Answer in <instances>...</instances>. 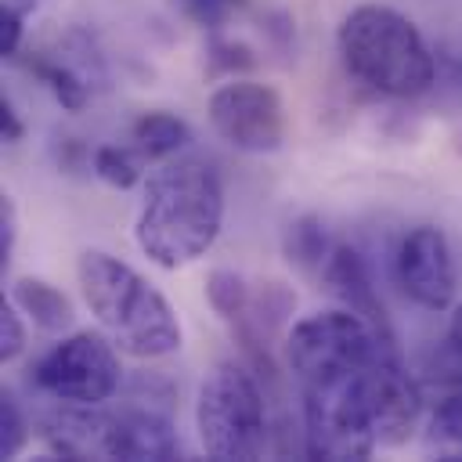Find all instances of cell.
Masks as SVG:
<instances>
[{
  "instance_id": "obj_22",
  "label": "cell",
  "mask_w": 462,
  "mask_h": 462,
  "mask_svg": "<svg viewBox=\"0 0 462 462\" xmlns=\"http://www.w3.org/2000/svg\"><path fill=\"white\" fill-rule=\"evenodd\" d=\"M180 4V11L191 18V22H199V25H206V29H217L227 14H231V7L238 4V0H177Z\"/></svg>"
},
{
  "instance_id": "obj_16",
  "label": "cell",
  "mask_w": 462,
  "mask_h": 462,
  "mask_svg": "<svg viewBox=\"0 0 462 462\" xmlns=\"http://www.w3.org/2000/svg\"><path fill=\"white\" fill-rule=\"evenodd\" d=\"M426 444L444 462H462V386L444 393L426 422Z\"/></svg>"
},
{
  "instance_id": "obj_10",
  "label": "cell",
  "mask_w": 462,
  "mask_h": 462,
  "mask_svg": "<svg viewBox=\"0 0 462 462\" xmlns=\"http://www.w3.org/2000/svg\"><path fill=\"white\" fill-rule=\"evenodd\" d=\"M325 285L332 289V296L350 307L354 314H361L372 328H379L383 336H393L390 328V318H386V307L375 292V282H372V271H368V260L354 249V245H336L325 271H321Z\"/></svg>"
},
{
  "instance_id": "obj_19",
  "label": "cell",
  "mask_w": 462,
  "mask_h": 462,
  "mask_svg": "<svg viewBox=\"0 0 462 462\" xmlns=\"http://www.w3.org/2000/svg\"><path fill=\"white\" fill-rule=\"evenodd\" d=\"M25 314L14 307V300H7L0 307V361H14L25 350Z\"/></svg>"
},
{
  "instance_id": "obj_27",
  "label": "cell",
  "mask_w": 462,
  "mask_h": 462,
  "mask_svg": "<svg viewBox=\"0 0 462 462\" xmlns=\"http://www.w3.org/2000/svg\"><path fill=\"white\" fill-rule=\"evenodd\" d=\"M4 4H18V7H25V11H29V7H32V4H40V0H4Z\"/></svg>"
},
{
  "instance_id": "obj_5",
  "label": "cell",
  "mask_w": 462,
  "mask_h": 462,
  "mask_svg": "<svg viewBox=\"0 0 462 462\" xmlns=\"http://www.w3.org/2000/svg\"><path fill=\"white\" fill-rule=\"evenodd\" d=\"M195 433L217 462H253L267 451V404L245 365L220 361L206 372L195 397Z\"/></svg>"
},
{
  "instance_id": "obj_11",
  "label": "cell",
  "mask_w": 462,
  "mask_h": 462,
  "mask_svg": "<svg viewBox=\"0 0 462 462\" xmlns=\"http://www.w3.org/2000/svg\"><path fill=\"white\" fill-rule=\"evenodd\" d=\"M72 51H58V54H36L25 61V69L54 94V101L65 108V112H79L90 94H94V79H101V69L97 61H83L76 65L69 58Z\"/></svg>"
},
{
  "instance_id": "obj_26",
  "label": "cell",
  "mask_w": 462,
  "mask_h": 462,
  "mask_svg": "<svg viewBox=\"0 0 462 462\" xmlns=\"http://www.w3.org/2000/svg\"><path fill=\"white\" fill-rule=\"evenodd\" d=\"M0 130H4V141H22V134H25V126H22V119H18V112H14V105H11V97H4L0 101Z\"/></svg>"
},
{
  "instance_id": "obj_15",
  "label": "cell",
  "mask_w": 462,
  "mask_h": 462,
  "mask_svg": "<svg viewBox=\"0 0 462 462\" xmlns=\"http://www.w3.org/2000/svg\"><path fill=\"white\" fill-rule=\"evenodd\" d=\"M206 303L213 307V314H217L220 321H227L231 328H238V325L249 318L253 289H249V282H245L238 271L217 267V271H209V278H206Z\"/></svg>"
},
{
  "instance_id": "obj_3",
  "label": "cell",
  "mask_w": 462,
  "mask_h": 462,
  "mask_svg": "<svg viewBox=\"0 0 462 462\" xmlns=\"http://www.w3.org/2000/svg\"><path fill=\"white\" fill-rule=\"evenodd\" d=\"M336 43L346 72L375 94L419 97L433 90L437 51L408 14L386 4H357L339 22Z\"/></svg>"
},
{
  "instance_id": "obj_14",
  "label": "cell",
  "mask_w": 462,
  "mask_h": 462,
  "mask_svg": "<svg viewBox=\"0 0 462 462\" xmlns=\"http://www.w3.org/2000/svg\"><path fill=\"white\" fill-rule=\"evenodd\" d=\"M282 249H285V260L300 271H325L328 256H332V238L325 231V224L318 217H296L289 227H285V238H282Z\"/></svg>"
},
{
  "instance_id": "obj_1",
  "label": "cell",
  "mask_w": 462,
  "mask_h": 462,
  "mask_svg": "<svg viewBox=\"0 0 462 462\" xmlns=\"http://www.w3.org/2000/svg\"><path fill=\"white\" fill-rule=\"evenodd\" d=\"M224 227L220 173L199 159H166L144 180L134 220L137 249L162 271L195 263L213 249Z\"/></svg>"
},
{
  "instance_id": "obj_4",
  "label": "cell",
  "mask_w": 462,
  "mask_h": 462,
  "mask_svg": "<svg viewBox=\"0 0 462 462\" xmlns=\"http://www.w3.org/2000/svg\"><path fill=\"white\" fill-rule=\"evenodd\" d=\"M393 350L397 346H386L372 361L343 365V368L300 379V390H303V451L310 458L354 462V458H368L383 444L379 440L375 372H379V361Z\"/></svg>"
},
{
  "instance_id": "obj_25",
  "label": "cell",
  "mask_w": 462,
  "mask_h": 462,
  "mask_svg": "<svg viewBox=\"0 0 462 462\" xmlns=\"http://www.w3.org/2000/svg\"><path fill=\"white\" fill-rule=\"evenodd\" d=\"M437 83L451 87V90L462 97V58H458V54H451V51H440V54H437V79H433V87H437Z\"/></svg>"
},
{
  "instance_id": "obj_6",
  "label": "cell",
  "mask_w": 462,
  "mask_h": 462,
  "mask_svg": "<svg viewBox=\"0 0 462 462\" xmlns=\"http://www.w3.org/2000/svg\"><path fill=\"white\" fill-rule=\"evenodd\" d=\"M116 350L119 346L101 332H72L32 365V386L61 404L97 408L112 401L123 383V365Z\"/></svg>"
},
{
  "instance_id": "obj_2",
  "label": "cell",
  "mask_w": 462,
  "mask_h": 462,
  "mask_svg": "<svg viewBox=\"0 0 462 462\" xmlns=\"http://www.w3.org/2000/svg\"><path fill=\"white\" fill-rule=\"evenodd\" d=\"M79 292L108 339L130 357H166L184 343L180 318L170 300L130 263L105 249L79 253Z\"/></svg>"
},
{
  "instance_id": "obj_12",
  "label": "cell",
  "mask_w": 462,
  "mask_h": 462,
  "mask_svg": "<svg viewBox=\"0 0 462 462\" xmlns=\"http://www.w3.org/2000/svg\"><path fill=\"white\" fill-rule=\"evenodd\" d=\"M130 144L148 159V162H166L173 159L180 148L191 144V126L166 112V108H155V112H141L130 126Z\"/></svg>"
},
{
  "instance_id": "obj_21",
  "label": "cell",
  "mask_w": 462,
  "mask_h": 462,
  "mask_svg": "<svg viewBox=\"0 0 462 462\" xmlns=\"http://www.w3.org/2000/svg\"><path fill=\"white\" fill-rule=\"evenodd\" d=\"M25 7L18 4H4V14H0V54L4 58H18L22 51V32H25Z\"/></svg>"
},
{
  "instance_id": "obj_7",
  "label": "cell",
  "mask_w": 462,
  "mask_h": 462,
  "mask_svg": "<svg viewBox=\"0 0 462 462\" xmlns=\"http://www.w3.org/2000/svg\"><path fill=\"white\" fill-rule=\"evenodd\" d=\"M206 116H209L213 134L224 144H231L235 152L271 155L285 144L289 119H285L282 94L260 79L231 76L227 83H220L209 94Z\"/></svg>"
},
{
  "instance_id": "obj_13",
  "label": "cell",
  "mask_w": 462,
  "mask_h": 462,
  "mask_svg": "<svg viewBox=\"0 0 462 462\" xmlns=\"http://www.w3.org/2000/svg\"><path fill=\"white\" fill-rule=\"evenodd\" d=\"M11 300L40 332H65L72 325L69 296L43 278H18L11 285Z\"/></svg>"
},
{
  "instance_id": "obj_23",
  "label": "cell",
  "mask_w": 462,
  "mask_h": 462,
  "mask_svg": "<svg viewBox=\"0 0 462 462\" xmlns=\"http://www.w3.org/2000/svg\"><path fill=\"white\" fill-rule=\"evenodd\" d=\"M14 238H18V209H14L11 195H4V199H0V263H4V267L11 263Z\"/></svg>"
},
{
  "instance_id": "obj_18",
  "label": "cell",
  "mask_w": 462,
  "mask_h": 462,
  "mask_svg": "<svg viewBox=\"0 0 462 462\" xmlns=\"http://www.w3.org/2000/svg\"><path fill=\"white\" fill-rule=\"evenodd\" d=\"M29 444V419L14 393L0 397V458H14Z\"/></svg>"
},
{
  "instance_id": "obj_9",
  "label": "cell",
  "mask_w": 462,
  "mask_h": 462,
  "mask_svg": "<svg viewBox=\"0 0 462 462\" xmlns=\"http://www.w3.org/2000/svg\"><path fill=\"white\" fill-rule=\"evenodd\" d=\"M101 455L123 462H170L180 458V437L162 408L130 404L101 419Z\"/></svg>"
},
{
  "instance_id": "obj_8",
  "label": "cell",
  "mask_w": 462,
  "mask_h": 462,
  "mask_svg": "<svg viewBox=\"0 0 462 462\" xmlns=\"http://www.w3.org/2000/svg\"><path fill=\"white\" fill-rule=\"evenodd\" d=\"M393 278L422 310H444L455 300V256L448 235L433 224H415L393 249Z\"/></svg>"
},
{
  "instance_id": "obj_24",
  "label": "cell",
  "mask_w": 462,
  "mask_h": 462,
  "mask_svg": "<svg viewBox=\"0 0 462 462\" xmlns=\"http://www.w3.org/2000/svg\"><path fill=\"white\" fill-rule=\"evenodd\" d=\"M444 357H448V365L455 368V375L462 383V300L451 310V325H448V339H444Z\"/></svg>"
},
{
  "instance_id": "obj_17",
  "label": "cell",
  "mask_w": 462,
  "mask_h": 462,
  "mask_svg": "<svg viewBox=\"0 0 462 462\" xmlns=\"http://www.w3.org/2000/svg\"><path fill=\"white\" fill-rule=\"evenodd\" d=\"M90 170L101 184L116 191H130L144 177V155L134 144H101L90 155Z\"/></svg>"
},
{
  "instance_id": "obj_20",
  "label": "cell",
  "mask_w": 462,
  "mask_h": 462,
  "mask_svg": "<svg viewBox=\"0 0 462 462\" xmlns=\"http://www.w3.org/2000/svg\"><path fill=\"white\" fill-rule=\"evenodd\" d=\"M209 58H213V72H224V76H238L256 65V58H249V47L231 43V40H213Z\"/></svg>"
}]
</instances>
